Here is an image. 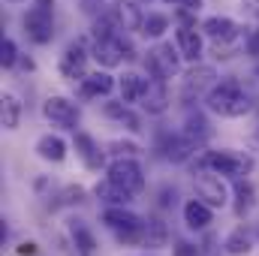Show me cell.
Wrapping results in <instances>:
<instances>
[{
    "instance_id": "6da1fadb",
    "label": "cell",
    "mask_w": 259,
    "mask_h": 256,
    "mask_svg": "<svg viewBox=\"0 0 259 256\" xmlns=\"http://www.w3.org/2000/svg\"><path fill=\"white\" fill-rule=\"evenodd\" d=\"M205 103H208V109L214 112V115H220V118H241V115H247L250 112V94L241 88V81L238 78H220L214 88H211V94L205 97Z\"/></svg>"
},
{
    "instance_id": "7a4b0ae2",
    "label": "cell",
    "mask_w": 259,
    "mask_h": 256,
    "mask_svg": "<svg viewBox=\"0 0 259 256\" xmlns=\"http://www.w3.org/2000/svg\"><path fill=\"white\" fill-rule=\"evenodd\" d=\"M103 223L112 229L118 244H145V217L130 211L127 205H109L103 211Z\"/></svg>"
},
{
    "instance_id": "3957f363",
    "label": "cell",
    "mask_w": 259,
    "mask_h": 256,
    "mask_svg": "<svg viewBox=\"0 0 259 256\" xmlns=\"http://www.w3.org/2000/svg\"><path fill=\"white\" fill-rule=\"evenodd\" d=\"M199 169H211L223 178H247L253 172V157L244 151H205L199 154Z\"/></svg>"
},
{
    "instance_id": "277c9868",
    "label": "cell",
    "mask_w": 259,
    "mask_h": 256,
    "mask_svg": "<svg viewBox=\"0 0 259 256\" xmlns=\"http://www.w3.org/2000/svg\"><path fill=\"white\" fill-rule=\"evenodd\" d=\"M55 0H33V6L24 15V33L33 46H49L55 39Z\"/></svg>"
},
{
    "instance_id": "5b68a950",
    "label": "cell",
    "mask_w": 259,
    "mask_h": 256,
    "mask_svg": "<svg viewBox=\"0 0 259 256\" xmlns=\"http://www.w3.org/2000/svg\"><path fill=\"white\" fill-rule=\"evenodd\" d=\"M106 178L115 181L118 187L130 190L133 196H139V193L145 190V172H142V166H139L136 157H115L106 166Z\"/></svg>"
},
{
    "instance_id": "8992f818",
    "label": "cell",
    "mask_w": 259,
    "mask_h": 256,
    "mask_svg": "<svg viewBox=\"0 0 259 256\" xmlns=\"http://www.w3.org/2000/svg\"><path fill=\"white\" fill-rule=\"evenodd\" d=\"M181 61H184V55L178 52V46H172V42H160V46H154L151 52H148V72L151 75H157V78H175V75H181Z\"/></svg>"
},
{
    "instance_id": "52a82bcc",
    "label": "cell",
    "mask_w": 259,
    "mask_h": 256,
    "mask_svg": "<svg viewBox=\"0 0 259 256\" xmlns=\"http://www.w3.org/2000/svg\"><path fill=\"white\" fill-rule=\"evenodd\" d=\"M217 81H220V78H217V69H214V66L211 64H196L193 69H187L184 78H181V100H184V103H196L199 97H208Z\"/></svg>"
},
{
    "instance_id": "ba28073f",
    "label": "cell",
    "mask_w": 259,
    "mask_h": 256,
    "mask_svg": "<svg viewBox=\"0 0 259 256\" xmlns=\"http://www.w3.org/2000/svg\"><path fill=\"white\" fill-rule=\"evenodd\" d=\"M91 58L103 66V69H112V66L124 64V58H136V52H133L127 36L118 33V36H109V39H94Z\"/></svg>"
},
{
    "instance_id": "9c48e42d",
    "label": "cell",
    "mask_w": 259,
    "mask_h": 256,
    "mask_svg": "<svg viewBox=\"0 0 259 256\" xmlns=\"http://www.w3.org/2000/svg\"><path fill=\"white\" fill-rule=\"evenodd\" d=\"M193 178H196V193H199V199L208 202L211 208H223V205L229 202V190H226L223 175H217V172H211V169H199Z\"/></svg>"
},
{
    "instance_id": "30bf717a",
    "label": "cell",
    "mask_w": 259,
    "mask_h": 256,
    "mask_svg": "<svg viewBox=\"0 0 259 256\" xmlns=\"http://www.w3.org/2000/svg\"><path fill=\"white\" fill-rule=\"evenodd\" d=\"M42 118H46L49 124H55V127L75 130L81 112H78V106H75L69 97H49V100L42 103Z\"/></svg>"
},
{
    "instance_id": "8fae6325",
    "label": "cell",
    "mask_w": 259,
    "mask_h": 256,
    "mask_svg": "<svg viewBox=\"0 0 259 256\" xmlns=\"http://www.w3.org/2000/svg\"><path fill=\"white\" fill-rule=\"evenodd\" d=\"M202 33H205L211 42H217V46H232V42H238L241 27H238L232 18H226V15H208V18L202 21Z\"/></svg>"
},
{
    "instance_id": "7c38bea8",
    "label": "cell",
    "mask_w": 259,
    "mask_h": 256,
    "mask_svg": "<svg viewBox=\"0 0 259 256\" xmlns=\"http://www.w3.org/2000/svg\"><path fill=\"white\" fill-rule=\"evenodd\" d=\"M199 148L202 145L196 142L193 136H187L184 130L166 136V142H163V154H166L169 163H187V160H193L196 154H199Z\"/></svg>"
},
{
    "instance_id": "4fadbf2b",
    "label": "cell",
    "mask_w": 259,
    "mask_h": 256,
    "mask_svg": "<svg viewBox=\"0 0 259 256\" xmlns=\"http://www.w3.org/2000/svg\"><path fill=\"white\" fill-rule=\"evenodd\" d=\"M88 58L91 55H88V49L81 42H69L66 52L61 55V64H58L61 75L64 78H72V81H81L88 75Z\"/></svg>"
},
{
    "instance_id": "5bb4252c",
    "label": "cell",
    "mask_w": 259,
    "mask_h": 256,
    "mask_svg": "<svg viewBox=\"0 0 259 256\" xmlns=\"http://www.w3.org/2000/svg\"><path fill=\"white\" fill-rule=\"evenodd\" d=\"M142 109L148 112V115H163L166 109H169V91H166V78H157V75H151L148 81H145V91H142Z\"/></svg>"
},
{
    "instance_id": "9a60e30c",
    "label": "cell",
    "mask_w": 259,
    "mask_h": 256,
    "mask_svg": "<svg viewBox=\"0 0 259 256\" xmlns=\"http://www.w3.org/2000/svg\"><path fill=\"white\" fill-rule=\"evenodd\" d=\"M72 148H75V157H78L91 172H97V169H103V166H106V154L100 151V145H97L88 133H75Z\"/></svg>"
},
{
    "instance_id": "2e32d148",
    "label": "cell",
    "mask_w": 259,
    "mask_h": 256,
    "mask_svg": "<svg viewBox=\"0 0 259 256\" xmlns=\"http://www.w3.org/2000/svg\"><path fill=\"white\" fill-rule=\"evenodd\" d=\"M112 91H115V78H112L106 69L88 72V75L78 81V97H84V100H94V97H109Z\"/></svg>"
},
{
    "instance_id": "e0dca14e",
    "label": "cell",
    "mask_w": 259,
    "mask_h": 256,
    "mask_svg": "<svg viewBox=\"0 0 259 256\" xmlns=\"http://www.w3.org/2000/svg\"><path fill=\"white\" fill-rule=\"evenodd\" d=\"M175 46H178V52L184 55V61H199L202 58V33L196 30L193 24H184V27H178V33H175Z\"/></svg>"
},
{
    "instance_id": "ac0fdd59",
    "label": "cell",
    "mask_w": 259,
    "mask_h": 256,
    "mask_svg": "<svg viewBox=\"0 0 259 256\" xmlns=\"http://www.w3.org/2000/svg\"><path fill=\"white\" fill-rule=\"evenodd\" d=\"M211 220H214V208L208 205V202H202V199H190L187 205H184V223L190 226V229H208L211 226Z\"/></svg>"
},
{
    "instance_id": "d6986e66",
    "label": "cell",
    "mask_w": 259,
    "mask_h": 256,
    "mask_svg": "<svg viewBox=\"0 0 259 256\" xmlns=\"http://www.w3.org/2000/svg\"><path fill=\"white\" fill-rule=\"evenodd\" d=\"M46 163H64L66 160V142L61 139V136H52V133H46V136H39L36 139V148H33Z\"/></svg>"
},
{
    "instance_id": "ffe728a7",
    "label": "cell",
    "mask_w": 259,
    "mask_h": 256,
    "mask_svg": "<svg viewBox=\"0 0 259 256\" xmlns=\"http://www.w3.org/2000/svg\"><path fill=\"white\" fill-rule=\"evenodd\" d=\"M112 15H115V21L121 24V30H142L145 15L139 12V6H136L133 0H121V3L112 9Z\"/></svg>"
},
{
    "instance_id": "44dd1931",
    "label": "cell",
    "mask_w": 259,
    "mask_h": 256,
    "mask_svg": "<svg viewBox=\"0 0 259 256\" xmlns=\"http://www.w3.org/2000/svg\"><path fill=\"white\" fill-rule=\"evenodd\" d=\"M69 235H72V244H75L78 253L94 256V250H97V238H94V232L88 229L84 220H69Z\"/></svg>"
},
{
    "instance_id": "7402d4cb",
    "label": "cell",
    "mask_w": 259,
    "mask_h": 256,
    "mask_svg": "<svg viewBox=\"0 0 259 256\" xmlns=\"http://www.w3.org/2000/svg\"><path fill=\"white\" fill-rule=\"evenodd\" d=\"M94 196H97L100 202H106V205H130V202H133V193L124 190V187H118V184L109 181V178L94 187Z\"/></svg>"
},
{
    "instance_id": "603a6c76",
    "label": "cell",
    "mask_w": 259,
    "mask_h": 256,
    "mask_svg": "<svg viewBox=\"0 0 259 256\" xmlns=\"http://www.w3.org/2000/svg\"><path fill=\"white\" fill-rule=\"evenodd\" d=\"M21 112H24V106L18 103L15 94H3L0 97V124H3V130H18Z\"/></svg>"
},
{
    "instance_id": "cb8c5ba5",
    "label": "cell",
    "mask_w": 259,
    "mask_h": 256,
    "mask_svg": "<svg viewBox=\"0 0 259 256\" xmlns=\"http://www.w3.org/2000/svg\"><path fill=\"white\" fill-rule=\"evenodd\" d=\"M103 115L106 118H112V121H118V124H127V130H133V133H139L142 130V124H139V115L130 109V103H106L103 106Z\"/></svg>"
},
{
    "instance_id": "d4e9b609",
    "label": "cell",
    "mask_w": 259,
    "mask_h": 256,
    "mask_svg": "<svg viewBox=\"0 0 259 256\" xmlns=\"http://www.w3.org/2000/svg\"><path fill=\"white\" fill-rule=\"evenodd\" d=\"M226 253L229 256H247L253 250V238H250V232L244 229V226H235L232 232H229V238H226Z\"/></svg>"
},
{
    "instance_id": "484cf974",
    "label": "cell",
    "mask_w": 259,
    "mask_h": 256,
    "mask_svg": "<svg viewBox=\"0 0 259 256\" xmlns=\"http://www.w3.org/2000/svg\"><path fill=\"white\" fill-rule=\"evenodd\" d=\"M166 30H169V15H163V12H148L139 33H142L145 39H160Z\"/></svg>"
},
{
    "instance_id": "4316f807",
    "label": "cell",
    "mask_w": 259,
    "mask_h": 256,
    "mask_svg": "<svg viewBox=\"0 0 259 256\" xmlns=\"http://www.w3.org/2000/svg\"><path fill=\"white\" fill-rule=\"evenodd\" d=\"M145 81L148 78H142L139 72H124V78H121V100L124 103H139L142 91H145Z\"/></svg>"
},
{
    "instance_id": "83f0119b",
    "label": "cell",
    "mask_w": 259,
    "mask_h": 256,
    "mask_svg": "<svg viewBox=\"0 0 259 256\" xmlns=\"http://www.w3.org/2000/svg\"><path fill=\"white\" fill-rule=\"evenodd\" d=\"M145 244L148 247H163L166 244V223L157 217H145Z\"/></svg>"
},
{
    "instance_id": "f1b7e54d",
    "label": "cell",
    "mask_w": 259,
    "mask_h": 256,
    "mask_svg": "<svg viewBox=\"0 0 259 256\" xmlns=\"http://www.w3.org/2000/svg\"><path fill=\"white\" fill-rule=\"evenodd\" d=\"M250 205H253V187H250L247 178H238V181H235V214H238V217L247 214Z\"/></svg>"
},
{
    "instance_id": "f546056e",
    "label": "cell",
    "mask_w": 259,
    "mask_h": 256,
    "mask_svg": "<svg viewBox=\"0 0 259 256\" xmlns=\"http://www.w3.org/2000/svg\"><path fill=\"white\" fill-rule=\"evenodd\" d=\"M184 133H187V136H193L199 145H205V142H208V136H211L208 121H205L199 112H190V115H187V127H184Z\"/></svg>"
},
{
    "instance_id": "4dcf8cb0",
    "label": "cell",
    "mask_w": 259,
    "mask_h": 256,
    "mask_svg": "<svg viewBox=\"0 0 259 256\" xmlns=\"http://www.w3.org/2000/svg\"><path fill=\"white\" fill-rule=\"evenodd\" d=\"M0 64L3 66L18 64V46H15V39H9V36H3V42H0Z\"/></svg>"
},
{
    "instance_id": "1f68e13d",
    "label": "cell",
    "mask_w": 259,
    "mask_h": 256,
    "mask_svg": "<svg viewBox=\"0 0 259 256\" xmlns=\"http://www.w3.org/2000/svg\"><path fill=\"white\" fill-rule=\"evenodd\" d=\"M109 148H112L115 157H136V154H139V145H133V142H121V139L112 142Z\"/></svg>"
},
{
    "instance_id": "d6a6232c",
    "label": "cell",
    "mask_w": 259,
    "mask_h": 256,
    "mask_svg": "<svg viewBox=\"0 0 259 256\" xmlns=\"http://www.w3.org/2000/svg\"><path fill=\"white\" fill-rule=\"evenodd\" d=\"M172 256H199V247L190 244V241H178V244L172 247Z\"/></svg>"
},
{
    "instance_id": "836d02e7",
    "label": "cell",
    "mask_w": 259,
    "mask_h": 256,
    "mask_svg": "<svg viewBox=\"0 0 259 256\" xmlns=\"http://www.w3.org/2000/svg\"><path fill=\"white\" fill-rule=\"evenodd\" d=\"M244 49H247V55L259 58V30H250V33H247V39H244Z\"/></svg>"
},
{
    "instance_id": "e575fe53",
    "label": "cell",
    "mask_w": 259,
    "mask_h": 256,
    "mask_svg": "<svg viewBox=\"0 0 259 256\" xmlns=\"http://www.w3.org/2000/svg\"><path fill=\"white\" fill-rule=\"evenodd\" d=\"M169 6H178V9H190V12H199L202 9V0H163Z\"/></svg>"
},
{
    "instance_id": "d590c367",
    "label": "cell",
    "mask_w": 259,
    "mask_h": 256,
    "mask_svg": "<svg viewBox=\"0 0 259 256\" xmlns=\"http://www.w3.org/2000/svg\"><path fill=\"white\" fill-rule=\"evenodd\" d=\"M241 12H244L247 18L259 21V0H241Z\"/></svg>"
},
{
    "instance_id": "8d00e7d4",
    "label": "cell",
    "mask_w": 259,
    "mask_h": 256,
    "mask_svg": "<svg viewBox=\"0 0 259 256\" xmlns=\"http://www.w3.org/2000/svg\"><path fill=\"white\" fill-rule=\"evenodd\" d=\"M33 247H36V244H21V250H18V253H21V256H30V253H33Z\"/></svg>"
},
{
    "instance_id": "74e56055",
    "label": "cell",
    "mask_w": 259,
    "mask_h": 256,
    "mask_svg": "<svg viewBox=\"0 0 259 256\" xmlns=\"http://www.w3.org/2000/svg\"><path fill=\"white\" fill-rule=\"evenodd\" d=\"M253 139H256V145H259V127H256V133H253Z\"/></svg>"
},
{
    "instance_id": "f35d334b",
    "label": "cell",
    "mask_w": 259,
    "mask_h": 256,
    "mask_svg": "<svg viewBox=\"0 0 259 256\" xmlns=\"http://www.w3.org/2000/svg\"><path fill=\"white\" fill-rule=\"evenodd\" d=\"M6 3H24V0H6Z\"/></svg>"
},
{
    "instance_id": "ab89813d",
    "label": "cell",
    "mask_w": 259,
    "mask_h": 256,
    "mask_svg": "<svg viewBox=\"0 0 259 256\" xmlns=\"http://www.w3.org/2000/svg\"><path fill=\"white\" fill-rule=\"evenodd\" d=\"M256 78H259V64H256Z\"/></svg>"
},
{
    "instance_id": "60d3db41",
    "label": "cell",
    "mask_w": 259,
    "mask_h": 256,
    "mask_svg": "<svg viewBox=\"0 0 259 256\" xmlns=\"http://www.w3.org/2000/svg\"><path fill=\"white\" fill-rule=\"evenodd\" d=\"M256 232H259V223H256Z\"/></svg>"
}]
</instances>
